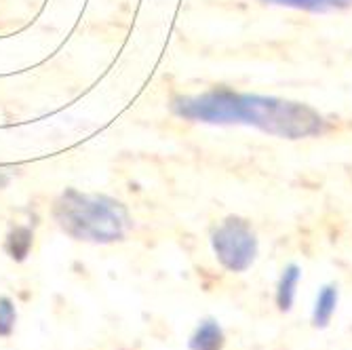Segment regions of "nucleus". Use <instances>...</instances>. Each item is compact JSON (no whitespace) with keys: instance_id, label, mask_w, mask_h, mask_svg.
<instances>
[{"instance_id":"7","label":"nucleus","mask_w":352,"mask_h":350,"mask_svg":"<svg viewBox=\"0 0 352 350\" xmlns=\"http://www.w3.org/2000/svg\"><path fill=\"white\" fill-rule=\"evenodd\" d=\"M192 350H219L221 348V329L215 323H205L199 327L190 342Z\"/></svg>"},{"instance_id":"2","label":"nucleus","mask_w":352,"mask_h":350,"mask_svg":"<svg viewBox=\"0 0 352 350\" xmlns=\"http://www.w3.org/2000/svg\"><path fill=\"white\" fill-rule=\"evenodd\" d=\"M53 213L63 232L87 243L120 241L131 226L122 203L102 195H85L74 188L57 199Z\"/></svg>"},{"instance_id":"5","label":"nucleus","mask_w":352,"mask_h":350,"mask_svg":"<svg viewBox=\"0 0 352 350\" xmlns=\"http://www.w3.org/2000/svg\"><path fill=\"white\" fill-rule=\"evenodd\" d=\"M336 306H338V289L331 287V285L329 287H323L316 298V304H314V323L321 327L327 325L336 312Z\"/></svg>"},{"instance_id":"1","label":"nucleus","mask_w":352,"mask_h":350,"mask_svg":"<svg viewBox=\"0 0 352 350\" xmlns=\"http://www.w3.org/2000/svg\"><path fill=\"white\" fill-rule=\"evenodd\" d=\"M175 116L203 124H245L278 140H310L329 131V120L310 104L245 93L230 87H211L171 102Z\"/></svg>"},{"instance_id":"3","label":"nucleus","mask_w":352,"mask_h":350,"mask_svg":"<svg viewBox=\"0 0 352 350\" xmlns=\"http://www.w3.org/2000/svg\"><path fill=\"white\" fill-rule=\"evenodd\" d=\"M219 264L230 272H245L258 258V237L247 219L230 215L221 221L211 237Z\"/></svg>"},{"instance_id":"4","label":"nucleus","mask_w":352,"mask_h":350,"mask_svg":"<svg viewBox=\"0 0 352 350\" xmlns=\"http://www.w3.org/2000/svg\"><path fill=\"white\" fill-rule=\"evenodd\" d=\"M262 5L285 7L308 13H331V11H346L352 7V0H258Z\"/></svg>"},{"instance_id":"6","label":"nucleus","mask_w":352,"mask_h":350,"mask_svg":"<svg viewBox=\"0 0 352 350\" xmlns=\"http://www.w3.org/2000/svg\"><path fill=\"white\" fill-rule=\"evenodd\" d=\"M302 278V272L298 266H289V268H285L283 270V276H280V283H278V304L280 308H289L294 298H296V287H298V283Z\"/></svg>"},{"instance_id":"8","label":"nucleus","mask_w":352,"mask_h":350,"mask_svg":"<svg viewBox=\"0 0 352 350\" xmlns=\"http://www.w3.org/2000/svg\"><path fill=\"white\" fill-rule=\"evenodd\" d=\"M15 321V310L9 300H0V333H3V325L11 329V323Z\"/></svg>"}]
</instances>
